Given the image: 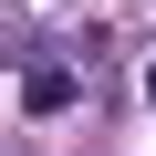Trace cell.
Instances as JSON below:
<instances>
[{"label": "cell", "mask_w": 156, "mask_h": 156, "mask_svg": "<svg viewBox=\"0 0 156 156\" xmlns=\"http://www.w3.org/2000/svg\"><path fill=\"white\" fill-rule=\"evenodd\" d=\"M62 104H73V73L62 62H31L21 73V115H62Z\"/></svg>", "instance_id": "obj_1"}, {"label": "cell", "mask_w": 156, "mask_h": 156, "mask_svg": "<svg viewBox=\"0 0 156 156\" xmlns=\"http://www.w3.org/2000/svg\"><path fill=\"white\" fill-rule=\"evenodd\" d=\"M146 94H156V62H146Z\"/></svg>", "instance_id": "obj_2"}]
</instances>
